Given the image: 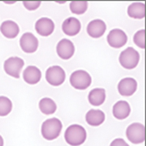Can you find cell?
I'll use <instances>...</instances> for the list:
<instances>
[{"instance_id":"cell-26","label":"cell","mask_w":146,"mask_h":146,"mask_svg":"<svg viewBox=\"0 0 146 146\" xmlns=\"http://www.w3.org/2000/svg\"><path fill=\"white\" fill-rule=\"evenodd\" d=\"M109 146H129L127 144V142L122 138H116V139L112 140V142L110 143Z\"/></svg>"},{"instance_id":"cell-1","label":"cell","mask_w":146,"mask_h":146,"mask_svg":"<svg viewBox=\"0 0 146 146\" xmlns=\"http://www.w3.org/2000/svg\"><path fill=\"white\" fill-rule=\"evenodd\" d=\"M64 138L70 146H80L85 142L87 133L83 126L79 124H72L65 130Z\"/></svg>"},{"instance_id":"cell-4","label":"cell","mask_w":146,"mask_h":146,"mask_svg":"<svg viewBox=\"0 0 146 146\" xmlns=\"http://www.w3.org/2000/svg\"><path fill=\"white\" fill-rule=\"evenodd\" d=\"M140 55L133 47H128L119 55V63L125 69H134L139 63Z\"/></svg>"},{"instance_id":"cell-17","label":"cell","mask_w":146,"mask_h":146,"mask_svg":"<svg viewBox=\"0 0 146 146\" xmlns=\"http://www.w3.org/2000/svg\"><path fill=\"white\" fill-rule=\"evenodd\" d=\"M0 32L6 38L13 39L19 34V26L14 21L6 20L0 26Z\"/></svg>"},{"instance_id":"cell-5","label":"cell","mask_w":146,"mask_h":146,"mask_svg":"<svg viewBox=\"0 0 146 146\" xmlns=\"http://www.w3.org/2000/svg\"><path fill=\"white\" fill-rule=\"evenodd\" d=\"M23 66H24V60L22 58L12 56L5 60L4 64H3V69L7 75L13 78H19Z\"/></svg>"},{"instance_id":"cell-11","label":"cell","mask_w":146,"mask_h":146,"mask_svg":"<svg viewBox=\"0 0 146 146\" xmlns=\"http://www.w3.org/2000/svg\"><path fill=\"white\" fill-rule=\"evenodd\" d=\"M55 29V24L53 20L48 17H41L35 23V30L40 36H50Z\"/></svg>"},{"instance_id":"cell-9","label":"cell","mask_w":146,"mask_h":146,"mask_svg":"<svg viewBox=\"0 0 146 146\" xmlns=\"http://www.w3.org/2000/svg\"><path fill=\"white\" fill-rule=\"evenodd\" d=\"M20 47L25 53H34L38 49V39L31 32H26L20 38Z\"/></svg>"},{"instance_id":"cell-24","label":"cell","mask_w":146,"mask_h":146,"mask_svg":"<svg viewBox=\"0 0 146 146\" xmlns=\"http://www.w3.org/2000/svg\"><path fill=\"white\" fill-rule=\"evenodd\" d=\"M133 41L139 48L144 49L145 48V30L144 29H140L134 34Z\"/></svg>"},{"instance_id":"cell-15","label":"cell","mask_w":146,"mask_h":146,"mask_svg":"<svg viewBox=\"0 0 146 146\" xmlns=\"http://www.w3.org/2000/svg\"><path fill=\"white\" fill-rule=\"evenodd\" d=\"M130 112H131L130 105L125 100H119V101H117L113 105V108H112L113 116L118 120L126 119L130 115Z\"/></svg>"},{"instance_id":"cell-10","label":"cell","mask_w":146,"mask_h":146,"mask_svg":"<svg viewBox=\"0 0 146 146\" xmlns=\"http://www.w3.org/2000/svg\"><path fill=\"white\" fill-rule=\"evenodd\" d=\"M57 55L63 60H68L74 55L75 52V46L69 39H61L56 46Z\"/></svg>"},{"instance_id":"cell-13","label":"cell","mask_w":146,"mask_h":146,"mask_svg":"<svg viewBox=\"0 0 146 146\" xmlns=\"http://www.w3.org/2000/svg\"><path fill=\"white\" fill-rule=\"evenodd\" d=\"M81 30V23L75 17H69L62 23V31L67 36H75Z\"/></svg>"},{"instance_id":"cell-3","label":"cell","mask_w":146,"mask_h":146,"mask_svg":"<svg viewBox=\"0 0 146 146\" xmlns=\"http://www.w3.org/2000/svg\"><path fill=\"white\" fill-rule=\"evenodd\" d=\"M92 78L85 70H76L70 75V84L77 90H85L91 85Z\"/></svg>"},{"instance_id":"cell-20","label":"cell","mask_w":146,"mask_h":146,"mask_svg":"<svg viewBox=\"0 0 146 146\" xmlns=\"http://www.w3.org/2000/svg\"><path fill=\"white\" fill-rule=\"evenodd\" d=\"M127 14L133 19H143L145 17V4L144 2H134L128 6Z\"/></svg>"},{"instance_id":"cell-7","label":"cell","mask_w":146,"mask_h":146,"mask_svg":"<svg viewBox=\"0 0 146 146\" xmlns=\"http://www.w3.org/2000/svg\"><path fill=\"white\" fill-rule=\"evenodd\" d=\"M126 137L133 144H140L145 140V127L141 123H132L126 129Z\"/></svg>"},{"instance_id":"cell-27","label":"cell","mask_w":146,"mask_h":146,"mask_svg":"<svg viewBox=\"0 0 146 146\" xmlns=\"http://www.w3.org/2000/svg\"><path fill=\"white\" fill-rule=\"evenodd\" d=\"M0 146H4V140L1 135H0Z\"/></svg>"},{"instance_id":"cell-18","label":"cell","mask_w":146,"mask_h":146,"mask_svg":"<svg viewBox=\"0 0 146 146\" xmlns=\"http://www.w3.org/2000/svg\"><path fill=\"white\" fill-rule=\"evenodd\" d=\"M85 120L90 126H99L105 121V113L100 109H90L86 113Z\"/></svg>"},{"instance_id":"cell-12","label":"cell","mask_w":146,"mask_h":146,"mask_svg":"<svg viewBox=\"0 0 146 146\" xmlns=\"http://www.w3.org/2000/svg\"><path fill=\"white\" fill-rule=\"evenodd\" d=\"M118 92L122 96H131L137 90V81L134 78L125 77L121 79L117 86Z\"/></svg>"},{"instance_id":"cell-25","label":"cell","mask_w":146,"mask_h":146,"mask_svg":"<svg viewBox=\"0 0 146 146\" xmlns=\"http://www.w3.org/2000/svg\"><path fill=\"white\" fill-rule=\"evenodd\" d=\"M23 5H24V7L27 10L33 11L39 8V6L41 5V2L40 1H23Z\"/></svg>"},{"instance_id":"cell-8","label":"cell","mask_w":146,"mask_h":146,"mask_svg":"<svg viewBox=\"0 0 146 146\" xmlns=\"http://www.w3.org/2000/svg\"><path fill=\"white\" fill-rule=\"evenodd\" d=\"M128 40V37L126 33L122 29L114 28L110 30L107 35V42L109 46L113 48H121L126 44Z\"/></svg>"},{"instance_id":"cell-6","label":"cell","mask_w":146,"mask_h":146,"mask_svg":"<svg viewBox=\"0 0 146 146\" xmlns=\"http://www.w3.org/2000/svg\"><path fill=\"white\" fill-rule=\"evenodd\" d=\"M45 78L50 85L60 86L65 81L66 74L62 67L54 65V66H50L49 68H47L46 73H45Z\"/></svg>"},{"instance_id":"cell-21","label":"cell","mask_w":146,"mask_h":146,"mask_svg":"<svg viewBox=\"0 0 146 146\" xmlns=\"http://www.w3.org/2000/svg\"><path fill=\"white\" fill-rule=\"evenodd\" d=\"M39 109L45 115H52L56 111L57 106L54 100L49 97H44L39 101Z\"/></svg>"},{"instance_id":"cell-16","label":"cell","mask_w":146,"mask_h":146,"mask_svg":"<svg viewBox=\"0 0 146 146\" xmlns=\"http://www.w3.org/2000/svg\"><path fill=\"white\" fill-rule=\"evenodd\" d=\"M41 76H42L41 70L34 65L28 66L23 71V79L27 84H30V85L38 83L41 79Z\"/></svg>"},{"instance_id":"cell-19","label":"cell","mask_w":146,"mask_h":146,"mask_svg":"<svg viewBox=\"0 0 146 146\" xmlns=\"http://www.w3.org/2000/svg\"><path fill=\"white\" fill-rule=\"evenodd\" d=\"M106 99V92L103 88H94L88 94V101L92 106H100Z\"/></svg>"},{"instance_id":"cell-14","label":"cell","mask_w":146,"mask_h":146,"mask_svg":"<svg viewBox=\"0 0 146 146\" xmlns=\"http://www.w3.org/2000/svg\"><path fill=\"white\" fill-rule=\"evenodd\" d=\"M106 23L101 19H94L87 25V33L92 38H99L105 33Z\"/></svg>"},{"instance_id":"cell-22","label":"cell","mask_w":146,"mask_h":146,"mask_svg":"<svg viewBox=\"0 0 146 146\" xmlns=\"http://www.w3.org/2000/svg\"><path fill=\"white\" fill-rule=\"evenodd\" d=\"M12 101L6 96H0V116H7L12 111Z\"/></svg>"},{"instance_id":"cell-23","label":"cell","mask_w":146,"mask_h":146,"mask_svg":"<svg viewBox=\"0 0 146 146\" xmlns=\"http://www.w3.org/2000/svg\"><path fill=\"white\" fill-rule=\"evenodd\" d=\"M69 7H70V11L72 13L81 15L87 10L88 2H86V1H72L69 4Z\"/></svg>"},{"instance_id":"cell-2","label":"cell","mask_w":146,"mask_h":146,"mask_svg":"<svg viewBox=\"0 0 146 146\" xmlns=\"http://www.w3.org/2000/svg\"><path fill=\"white\" fill-rule=\"evenodd\" d=\"M62 131V122L56 117L46 119L41 126V134L45 140L52 141L59 137Z\"/></svg>"}]
</instances>
